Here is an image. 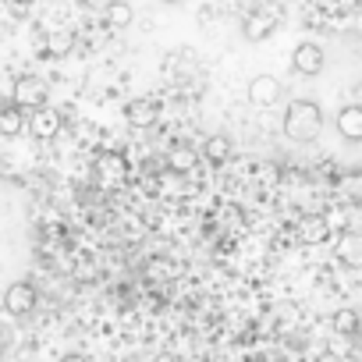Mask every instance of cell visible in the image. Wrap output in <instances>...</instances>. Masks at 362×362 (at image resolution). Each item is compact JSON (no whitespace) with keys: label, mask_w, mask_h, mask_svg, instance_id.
I'll list each match as a JSON object with an SVG mask.
<instances>
[{"label":"cell","mask_w":362,"mask_h":362,"mask_svg":"<svg viewBox=\"0 0 362 362\" xmlns=\"http://www.w3.org/2000/svg\"><path fill=\"white\" fill-rule=\"evenodd\" d=\"M323 132V110L316 100H291L284 110V135L295 142H313Z\"/></svg>","instance_id":"6da1fadb"},{"label":"cell","mask_w":362,"mask_h":362,"mask_svg":"<svg viewBox=\"0 0 362 362\" xmlns=\"http://www.w3.org/2000/svg\"><path fill=\"white\" fill-rule=\"evenodd\" d=\"M334 327H337L341 334H355V330H358V313H355V309H341V313L334 316Z\"/></svg>","instance_id":"e0dca14e"},{"label":"cell","mask_w":362,"mask_h":362,"mask_svg":"<svg viewBox=\"0 0 362 362\" xmlns=\"http://www.w3.org/2000/svg\"><path fill=\"white\" fill-rule=\"evenodd\" d=\"M47 100H50V86H47L40 75H22V78L15 82V103H18V107L36 110V107H43Z\"/></svg>","instance_id":"3957f363"},{"label":"cell","mask_w":362,"mask_h":362,"mask_svg":"<svg viewBox=\"0 0 362 362\" xmlns=\"http://www.w3.org/2000/svg\"><path fill=\"white\" fill-rule=\"evenodd\" d=\"M281 22H284V8L277 4V0H259V4L245 15V22H242V36L249 43H263V40H270L277 33Z\"/></svg>","instance_id":"7a4b0ae2"},{"label":"cell","mask_w":362,"mask_h":362,"mask_svg":"<svg viewBox=\"0 0 362 362\" xmlns=\"http://www.w3.org/2000/svg\"><path fill=\"white\" fill-rule=\"evenodd\" d=\"M196 163H199V156H196L192 146H170V149H167V167L177 170V174H189Z\"/></svg>","instance_id":"7c38bea8"},{"label":"cell","mask_w":362,"mask_h":362,"mask_svg":"<svg viewBox=\"0 0 362 362\" xmlns=\"http://www.w3.org/2000/svg\"><path fill=\"white\" fill-rule=\"evenodd\" d=\"M358 103H362V82H358Z\"/></svg>","instance_id":"7402d4cb"},{"label":"cell","mask_w":362,"mask_h":362,"mask_svg":"<svg viewBox=\"0 0 362 362\" xmlns=\"http://www.w3.org/2000/svg\"><path fill=\"white\" fill-rule=\"evenodd\" d=\"M302 238H305L309 245H323V242L330 238V221L320 217V214L305 217V221H302Z\"/></svg>","instance_id":"4fadbf2b"},{"label":"cell","mask_w":362,"mask_h":362,"mask_svg":"<svg viewBox=\"0 0 362 362\" xmlns=\"http://www.w3.org/2000/svg\"><path fill=\"white\" fill-rule=\"evenodd\" d=\"M61 124H64V117H61V110L50 107V103L36 107L33 117H29V132H33V139H54V135L61 132Z\"/></svg>","instance_id":"8992f818"},{"label":"cell","mask_w":362,"mask_h":362,"mask_svg":"<svg viewBox=\"0 0 362 362\" xmlns=\"http://www.w3.org/2000/svg\"><path fill=\"white\" fill-rule=\"evenodd\" d=\"M36 288H33V281H15L8 291H4V313L8 316H29L33 309H36Z\"/></svg>","instance_id":"277c9868"},{"label":"cell","mask_w":362,"mask_h":362,"mask_svg":"<svg viewBox=\"0 0 362 362\" xmlns=\"http://www.w3.org/2000/svg\"><path fill=\"white\" fill-rule=\"evenodd\" d=\"M344 263H362V242L358 238L344 242Z\"/></svg>","instance_id":"ac0fdd59"},{"label":"cell","mask_w":362,"mask_h":362,"mask_svg":"<svg viewBox=\"0 0 362 362\" xmlns=\"http://www.w3.org/2000/svg\"><path fill=\"white\" fill-rule=\"evenodd\" d=\"M203 153H206V160H210V163H224V160L231 156V142H228L224 135H210V139H206V146H203Z\"/></svg>","instance_id":"9a60e30c"},{"label":"cell","mask_w":362,"mask_h":362,"mask_svg":"<svg viewBox=\"0 0 362 362\" xmlns=\"http://www.w3.org/2000/svg\"><path fill=\"white\" fill-rule=\"evenodd\" d=\"M163 4H177V0H163Z\"/></svg>","instance_id":"603a6c76"},{"label":"cell","mask_w":362,"mask_h":362,"mask_svg":"<svg viewBox=\"0 0 362 362\" xmlns=\"http://www.w3.org/2000/svg\"><path fill=\"white\" fill-rule=\"evenodd\" d=\"M71 47H75V36L71 33H54L47 40V57H64V54H71Z\"/></svg>","instance_id":"2e32d148"},{"label":"cell","mask_w":362,"mask_h":362,"mask_svg":"<svg viewBox=\"0 0 362 362\" xmlns=\"http://www.w3.org/2000/svg\"><path fill=\"white\" fill-rule=\"evenodd\" d=\"M337 132L348 142H362V103H348L337 110Z\"/></svg>","instance_id":"9c48e42d"},{"label":"cell","mask_w":362,"mask_h":362,"mask_svg":"<svg viewBox=\"0 0 362 362\" xmlns=\"http://www.w3.org/2000/svg\"><path fill=\"white\" fill-rule=\"evenodd\" d=\"M103 15H107V25H114V29H128L132 18H135L132 4H124V0H114V4H110Z\"/></svg>","instance_id":"5bb4252c"},{"label":"cell","mask_w":362,"mask_h":362,"mask_svg":"<svg viewBox=\"0 0 362 362\" xmlns=\"http://www.w3.org/2000/svg\"><path fill=\"white\" fill-rule=\"evenodd\" d=\"M96 167H100V174H103L107 181H121V177L128 174V160H124L117 149H110V153H100Z\"/></svg>","instance_id":"8fae6325"},{"label":"cell","mask_w":362,"mask_h":362,"mask_svg":"<svg viewBox=\"0 0 362 362\" xmlns=\"http://www.w3.org/2000/svg\"><path fill=\"white\" fill-rule=\"evenodd\" d=\"M11 341H15V330H11V323H0V358H4V351L11 348Z\"/></svg>","instance_id":"d6986e66"},{"label":"cell","mask_w":362,"mask_h":362,"mask_svg":"<svg viewBox=\"0 0 362 362\" xmlns=\"http://www.w3.org/2000/svg\"><path fill=\"white\" fill-rule=\"evenodd\" d=\"M281 89H284L281 78H274V75H256V78L249 82V100H252L256 107H274V103L281 100Z\"/></svg>","instance_id":"52a82bcc"},{"label":"cell","mask_w":362,"mask_h":362,"mask_svg":"<svg viewBox=\"0 0 362 362\" xmlns=\"http://www.w3.org/2000/svg\"><path fill=\"white\" fill-rule=\"evenodd\" d=\"M156 117H160V107H156L153 100H146V96L124 103V121H128L132 128H153Z\"/></svg>","instance_id":"ba28073f"},{"label":"cell","mask_w":362,"mask_h":362,"mask_svg":"<svg viewBox=\"0 0 362 362\" xmlns=\"http://www.w3.org/2000/svg\"><path fill=\"white\" fill-rule=\"evenodd\" d=\"M25 128H29L25 107H18L15 100H11L8 107H0V135H4V139H18Z\"/></svg>","instance_id":"30bf717a"},{"label":"cell","mask_w":362,"mask_h":362,"mask_svg":"<svg viewBox=\"0 0 362 362\" xmlns=\"http://www.w3.org/2000/svg\"><path fill=\"white\" fill-rule=\"evenodd\" d=\"M82 4H86L89 11H107V8L114 4V0H82Z\"/></svg>","instance_id":"ffe728a7"},{"label":"cell","mask_w":362,"mask_h":362,"mask_svg":"<svg viewBox=\"0 0 362 362\" xmlns=\"http://www.w3.org/2000/svg\"><path fill=\"white\" fill-rule=\"evenodd\" d=\"M291 64H295V71H298V75H309V78H313V75H320V71H323L327 54H323V47H320V43H309V40H305V43H298V47H295Z\"/></svg>","instance_id":"5b68a950"},{"label":"cell","mask_w":362,"mask_h":362,"mask_svg":"<svg viewBox=\"0 0 362 362\" xmlns=\"http://www.w3.org/2000/svg\"><path fill=\"white\" fill-rule=\"evenodd\" d=\"M61 362H89L82 351H68V355H61Z\"/></svg>","instance_id":"44dd1931"},{"label":"cell","mask_w":362,"mask_h":362,"mask_svg":"<svg viewBox=\"0 0 362 362\" xmlns=\"http://www.w3.org/2000/svg\"><path fill=\"white\" fill-rule=\"evenodd\" d=\"M217 4H228V0H217Z\"/></svg>","instance_id":"cb8c5ba5"}]
</instances>
